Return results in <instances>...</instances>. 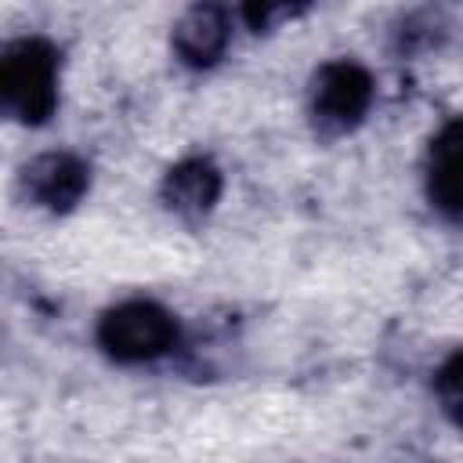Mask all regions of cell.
Wrapping results in <instances>:
<instances>
[{
	"instance_id": "1",
	"label": "cell",
	"mask_w": 463,
	"mask_h": 463,
	"mask_svg": "<svg viewBox=\"0 0 463 463\" xmlns=\"http://www.w3.org/2000/svg\"><path fill=\"white\" fill-rule=\"evenodd\" d=\"M58 109V51L29 36L0 54V116L40 127Z\"/></svg>"
},
{
	"instance_id": "2",
	"label": "cell",
	"mask_w": 463,
	"mask_h": 463,
	"mask_svg": "<svg viewBox=\"0 0 463 463\" xmlns=\"http://www.w3.org/2000/svg\"><path fill=\"white\" fill-rule=\"evenodd\" d=\"M177 344V318L156 300H123L98 318V347L123 365L163 358Z\"/></svg>"
},
{
	"instance_id": "3",
	"label": "cell",
	"mask_w": 463,
	"mask_h": 463,
	"mask_svg": "<svg viewBox=\"0 0 463 463\" xmlns=\"http://www.w3.org/2000/svg\"><path fill=\"white\" fill-rule=\"evenodd\" d=\"M373 105V76L351 58L326 61L311 80V123L315 134L333 141L354 130Z\"/></svg>"
},
{
	"instance_id": "4",
	"label": "cell",
	"mask_w": 463,
	"mask_h": 463,
	"mask_svg": "<svg viewBox=\"0 0 463 463\" xmlns=\"http://www.w3.org/2000/svg\"><path fill=\"white\" fill-rule=\"evenodd\" d=\"M90 188V170L72 152H43L18 170V192L33 206L69 213Z\"/></svg>"
},
{
	"instance_id": "5",
	"label": "cell",
	"mask_w": 463,
	"mask_h": 463,
	"mask_svg": "<svg viewBox=\"0 0 463 463\" xmlns=\"http://www.w3.org/2000/svg\"><path fill=\"white\" fill-rule=\"evenodd\" d=\"M232 40V11L224 0H195L174 22V54L188 69H210L221 61Z\"/></svg>"
},
{
	"instance_id": "6",
	"label": "cell",
	"mask_w": 463,
	"mask_h": 463,
	"mask_svg": "<svg viewBox=\"0 0 463 463\" xmlns=\"http://www.w3.org/2000/svg\"><path fill=\"white\" fill-rule=\"evenodd\" d=\"M221 188H224L221 170L203 156H188L166 170L159 195L170 213H177L184 221H203L217 206Z\"/></svg>"
},
{
	"instance_id": "7",
	"label": "cell",
	"mask_w": 463,
	"mask_h": 463,
	"mask_svg": "<svg viewBox=\"0 0 463 463\" xmlns=\"http://www.w3.org/2000/svg\"><path fill=\"white\" fill-rule=\"evenodd\" d=\"M427 199L449 221L459 217V119H449L427 152Z\"/></svg>"
},
{
	"instance_id": "8",
	"label": "cell",
	"mask_w": 463,
	"mask_h": 463,
	"mask_svg": "<svg viewBox=\"0 0 463 463\" xmlns=\"http://www.w3.org/2000/svg\"><path fill=\"white\" fill-rule=\"evenodd\" d=\"M434 394L452 423H463V354H449L441 373L434 376Z\"/></svg>"
},
{
	"instance_id": "9",
	"label": "cell",
	"mask_w": 463,
	"mask_h": 463,
	"mask_svg": "<svg viewBox=\"0 0 463 463\" xmlns=\"http://www.w3.org/2000/svg\"><path fill=\"white\" fill-rule=\"evenodd\" d=\"M307 4H311V0H242V18H246L250 29L268 33V29H275L279 22L300 14Z\"/></svg>"
}]
</instances>
